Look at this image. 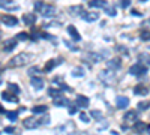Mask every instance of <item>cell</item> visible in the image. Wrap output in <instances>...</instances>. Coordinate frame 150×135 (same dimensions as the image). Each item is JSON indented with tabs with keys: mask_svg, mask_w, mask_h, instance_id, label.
Listing matches in <instances>:
<instances>
[{
	"mask_svg": "<svg viewBox=\"0 0 150 135\" xmlns=\"http://www.w3.org/2000/svg\"><path fill=\"white\" fill-rule=\"evenodd\" d=\"M123 120L126 122V123H135V122H138V113H137L135 110H131V111H128L123 116Z\"/></svg>",
	"mask_w": 150,
	"mask_h": 135,
	"instance_id": "cell-6",
	"label": "cell"
},
{
	"mask_svg": "<svg viewBox=\"0 0 150 135\" xmlns=\"http://www.w3.org/2000/svg\"><path fill=\"white\" fill-rule=\"evenodd\" d=\"M74 131H75L74 122H66V123H63L56 129V135H71Z\"/></svg>",
	"mask_w": 150,
	"mask_h": 135,
	"instance_id": "cell-2",
	"label": "cell"
},
{
	"mask_svg": "<svg viewBox=\"0 0 150 135\" xmlns=\"http://www.w3.org/2000/svg\"><path fill=\"white\" fill-rule=\"evenodd\" d=\"M54 105L56 107H66V105H69V101L66 99V98L59 96V98H56V99H54Z\"/></svg>",
	"mask_w": 150,
	"mask_h": 135,
	"instance_id": "cell-19",
	"label": "cell"
},
{
	"mask_svg": "<svg viewBox=\"0 0 150 135\" xmlns=\"http://www.w3.org/2000/svg\"><path fill=\"white\" fill-rule=\"evenodd\" d=\"M0 69H2V63H0Z\"/></svg>",
	"mask_w": 150,
	"mask_h": 135,
	"instance_id": "cell-42",
	"label": "cell"
},
{
	"mask_svg": "<svg viewBox=\"0 0 150 135\" xmlns=\"http://www.w3.org/2000/svg\"><path fill=\"white\" fill-rule=\"evenodd\" d=\"M57 63H59V62H56V60H50V62L45 65V71H47V72H48V71H51V69H53V68H54Z\"/></svg>",
	"mask_w": 150,
	"mask_h": 135,
	"instance_id": "cell-28",
	"label": "cell"
},
{
	"mask_svg": "<svg viewBox=\"0 0 150 135\" xmlns=\"http://www.w3.org/2000/svg\"><path fill=\"white\" fill-rule=\"evenodd\" d=\"M107 66H108V69H119L120 68V60L119 59H111L107 62Z\"/></svg>",
	"mask_w": 150,
	"mask_h": 135,
	"instance_id": "cell-18",
	"label": "cell"
},
{
	"mask_svg": "<svg viewBox=\"0 0 150 135\" xmlns=\"http://www.w3.org/2000/svg\"><path fill=\"white\" fill-rule=\"evenodd\" d=\"M14 131H15L14 126H8V128H5V132H6V134H12Z\"/></svg>",
	"mask_w": 150,
	"mask_h": 135,
	"instance_id": "cell-39",
	"label": "cell"
},
{
	"mask_svg": "<svg viewBox=\"0 0 150 135\" xmlns=\"http://www.w3.org/2000/svg\"><path fill=\"white\" fill-rule=\"evenodd\" d=\"M48 95L53 98V99H56V98H59V96H62L60 95V89L57 90V89H48Z\"/></svg>",
	"mask_w": 150,
	"mask_h": 135,
	"instance_id": "cell-22",
	"label": "cell"
},
{
	"mask_svg": "<svg viewBox=\"0 0 150 135\" xmlns=\"http://www.w3.org/2000/svg\"><path fill=\"white\" fill-rule=\"evenodd\" d=\"M42 6H44V3H42V2H36V3H35V9H36V11H41V9H42Z\"/></svg>",
	"mask_w": 150,
	"mask_h": 135,
	"instance_id": "cell-35",
	"label": "cell"
},
{
	"mask_svg": "<svg viewBox=\"0 0 150 135\" xmlns=\"http://www.w3.org/2000/svg\"><path fill=\"white\" fill-rule=\"evenodd\" d=\"M0 83H2V80H0Z\"/></svg>",
	"mask_w": 150,
	"mask_h": 135,
	"instance_id": "cell-43",
	"label": "cell"
},
{
	"mask_svg": "<svg viewBox=\"0 0 150 135\" xmlns=\"http://www.w3.org/2000/svg\"><path fill=\"white\" fill-rule=\"evenodd\" d=\"M75 104H77V107L86 108V107H89L90 101H89V98H86V96H78V98H77V101H75Z\"/></svg>",
	"mask_w": 150,
	"mask_h": 135,
	"instance_id": "cell-11",
	"label": "cell"
},
{
	"mask_svg": "<svg viewBox=\"0 0 150 135\" xmlns=\"http://www.w3.org/2000/svg\"><path fill=\"white\" fill-rule=\"evenodd\" d=\"M0 8H11V2L9 0H2L0 2Z\"/></svg>",
	"mask_w": 150,
	"mask_h": 135,
	"instance_id": "cell-32",
	"label": "cell"
},
{
	"mask_svg": "<svg viewBox=\"0 0 150 135\" xmlns=\"http://www.w3.org/2000/svg\"><path fill=\"white\" fill-rule=\"evenodd\" d=\"M129 74L131 75H135V77H141V75H144V74H147V66H144L141 63H135V65L131 66Z\"/></svg>",
	"mask_w": 150,
	"mask_h": 135,
	"instance_id": "cell-3",
	"label": "cell"
},
{
	"mask_svg": "<svg viewBox=\"0 0 150 135\" xmlns=\"http://www.w3.org/2000/svg\"><path fill=\"white\" fill-rule=\"evenodd\" d=\"M41 14L44 17H54L56 14V6L54 5H44L41 9Z\"/></svg>",
	"mask_w": 150,
	"mask_h": 135,
	"instance_id": "cell-7",
	"label": "cell"
},
{
	"mask_svg": "<svg viewBox=\"0 0 150 135\" xmlns=\"http://www.w3.org/2000/svg\"><path fill=\"white\" fill-rule=\"evenodd\" d=\"M90 114H92V117H95V119H98V120H101V119L104 117L102 113H99V111H92Z\"/></svg>",
	"mask_w": 150,
	"mask_h": 135,
	"instance_id": "cell-30",
	"label": "cell"
},
{
	"mask_svg": "<svg viewBox=\"0 0 150 135\" xmlns=\"http://www.w3.org/2000/svg\"><path fill=\"white\" fill-rule=\"evenodd\" d=\"M138 108H140V110H147V108H149V102H147V101H146V102H140V104H138Z\"/></svg>",
	"mask_w": 150,
	"mask_h": 135,
	"instance_id": "cell-33",
	"label": "cell"
},
{
	"mask_svg": "<svg viewBox=\"0 0 150 135\" xmlns=\"http://www.w3.org/2000/svg\"><path fill=\"white\" fill-rule=\"evenodd\" d=\"M23 125L26 129H35V128L39 126V122H38L36 117H27V119H24Z\"/></svg>",
	"mask_w": 150,
	"mask_h": 135,
	"instance_id": "cell-5",
	"label": "cell"
},
{
	"mask_svg": "<svg viewBox=\"0 0 150 135\" xmlns=\"http://www.w3.org/2000/svg\"><path fill=\"white\" fill-rule=\"evenodd\" d=\"M32 59H33V54H30V53H20V54L14 56V57L9 60V65H11L12 68L24 66L26 63H29Z\"/></svg>",
	"mask_w": 150,
	"mask_h": 135,
	"instance_id": "cell-1",
	"label": "cell"
},
{
	"mask_svg": "<svg viewBox=\"0 0 150 135\" xmlns=\"http://www.w3.org/2000/svg\"><path fill=\"white\" fill-rule=\"evenodd\" d=\"M71 116H74V114H77V107H69V111H68Z\"/></svg>",
	"mask_w": 150,
	"mask_h": 135,
	"instance_id": "cell-37",
	"label": "cell"
},
{
	"mask_svg": "<svg viewBox=\"0 0 150 135\" xmlns=\"http://www.w3.org/2000/svg\"><path fill=\"white\" fill-rule=\"evenodd\" d=\"M129 5H131L129 0H122V3H120V6H122V8H128Z\"/></svg>",
	"mask_w": 150,
	"mask_h": 135,
	"instance_id": "cell-36",
	"label": "cell"
},
{
	"mask_svg": "<svg viewBox=\"0 0 150 135\" xmlns=\"http://www.w3.org/2000/svg\"><path fill=\"white\" fill-rule=\"evenodd\" d=\"M89 6L90 8H104L105 6V2H104V0H90V2H89Z\"/></svg>",
	"mask_w": 150,
	"mask_h": 135,
	"instance_id": "cell-21",
	"label": "cell"
},
{
	"mask_svg": "<svg viewBox=\"0 0 150 135\" xmlns=\"http://www.w3.org/2000/svg\"><path fill=\"white\" fill-rule=\"evenodd\" d=\"M23 23L26 24V26H33L36 23V15L35 14H24L23 15Z\"/></svg>",
	"mask_w": 150,
	"mask_h": 135,
	"instance_id": "cell-10",
	"label": "cell"
},
{
	"mask_svg": "<svg viewBox=\"0 0 150 135\" xmlns=\"http://www.w3.org/2000/svg\"><path fill=\"white\" fill-rule=\"evenodd\" d=\"M68 33L72 36L74 41H80V39H81V35L77 32V29H75L74 26H69V27H68Z\"/></svg>",
	"mask_w": 150,
	"mask_h": 135,
	"instance_id": "cell-15",
	"label": "cell"
},
{
	"mask_svg": "<svg viewBox=\"0 0 150 135\" xmlns=\"http://www.w3.org/2000/svg\"><path fill=\"white\" fill-rule=\"evenodd\" d=\"M9 92H12V93H14V95L17 96V95L20 93V89H18V86H17V84H12V83H11V84H9Z\"/></svg>",
	"mask_w": 150,
	"mask_h": 135,
	"instance_id": "cell-26",
	"label": "cell"
},
{
	"mask_svg": "<svg viewBox=\"0 0 150 135\" xmlns=\"http://www.w3.org/2000/svg\"><path fill=\"white\" fill-rule=\"evenodd\" d=\"M0 113H3V107L2 105H0Z\"/></svg>",
	"mask_w": 150,
	"mask_h": 135,
	"instance_id": "cell-41",
	"label": "cell"
},
{
	"mask_svg": "<svg viewBox=\"0 0 150 135\" xmlns=\"http://www.w3.org/2000/svg\"><path fill=\"white\" fill-rule=\"evenodd\" d=\"M134 93L135 95H147L149 93V89L146 87L144 84H138V86H135V89H134Z\"/></svg>",
	"mask_w": 150,
	"mask_h": 135,
	"instance_id": "cell-14",
	"label": "cell"
},
{
	"mask_svg": "<svg viewBox=\"0 0 150 135\" xmlns=\"http://www.w3.org/2000/svg\"><path fill=\"white\" fill-rule=\"evenodd\" d=\"M0 20H2V23L5 24V26H8V27H15L18 24V20L14 15H3Z\"/></svg>",
	"mask_w": 150,
	"mask_h": 135,
	"instance_id": "cell-4",
	"label": "cell"
},
{
	"mask_svg": "<svg viewBox=\"0 0 150 135\" xmlns=\"http://www.w3.org/2000/svg\"><path fill=\"white\" fill-rule=\"evenodd\" d=\"M134 128L138 131V132H149V125H146L144 122H135L134 123Z\"/></svg>",
	"mask_w": 150,
	"mask_h": 135,
	"instance_id": "cell-16",
	"label": "cell"
},
{
	"mask_svg": "<svg viewBox=\"0 0 150 135\" xmlns=\"http://www.w3.org/2000/svg\"><path fill=\"white\" fill-rule=\"evenodd\" d=\"M2 98H3L5 101H8V102H14V104H17V102H18V98H17L15 95H12L11 92H8V90L2 93Z\"/></svg>",
	"mask_w": 150,
	"mask_h": 135,
	"instance_id": "cell-12",
	"label": "cell"
},
{
	"mask_svg": "<svg viewBox=\"0 0 150 135\" xmlns=\"http://www.w3.org/2000/svg\"><path fill=\"white\" fill-rule=\"evenodd\" d=\"M38 122H41L42 125H48V123H50V116H45L42 120H38Z\"/></svg>",
	"mask_w": 150,
	"mask_h": 135,
	"instance_id": "cell-34",
	"label": "cell"
},
{
	"mask_svg": "<svg viewBox=\"0 0 150 135\" xmlns=\"http://www.w3.org/2000/svg\"><path fill=\"white\" fill-rule=\"evenodd\" d=\"M39 72H41V69L38 68V66H32V68H29V71H27V74H29L32 78L36 75V74H39Z\"/></svg>",
	"mask_w": 150,
	"mask_h": 135,
	"instance_id": "cell-23",
	"label": "cell"
},
{
	"mask_svg": "<svg viewBox=\"0 0 150 135\" xmlns=\"http://www.w3.org/2000/svg\"><path fill=\"white\" fill-rule=\"evenodd\" d=\"M141 39H143V41H149V32H147V30L141 33Z\"/></svg>",
	"mask_w": 150,
	"mask_h": 135,
	"instance_id": "cell-38",
	"label": "cell"
},
{
	"mask_svg": "<svg viewBox=\"0 0 150 135\" xmlns=\"http://www.w3.org/2000/svg\"><path fill=\"white\" fill-rule=\"evenodd\" d=\"M80 119H81V120L84 122V123H89V122H90V119H89V116H87L86 113H81V114H80Z\"/></svg>",
	"mask_w": 150,
	"mask_h": 135,
	"instance_id": "cell-31",
	"label": "cell"
},
{
	"mask_svg": "<svg viewBox=\"0 0 150 135\" xmlns=\"http://www.w3.org/2000/svg\"><path fill=\"white\" fill-rule=\"evenodd\" d=\"M15 47H17V39H8V41H5L3 50L5 51H12Z\"/></svg>",
	"mask_w": 150,
	"mask_h": 135,
	"instance_id": "cell-13",
	"label": "cell"
},
{
	"mask_svg": "<svg viewBox=\"0 0 150 135\" xmlns=\"http://www.w3.org/2000/svg\"><path fill=\"white\" fill-rule=\"evenodd\" d=\"M104 8H105V11H107V14H108L110 17H114V15H116V8H114V6H110V5L107 6V5H105Z\"/></svg>",
	"mask_w": 150,
	"mask_h": 135,
	"instance_id": "cell-25",
	"label": "cell"
},
{
	"mask_svg": "<svg viewBox=\"0 0 150 135\" xmlns=\"http://www.w3.org/2000/svg\"><path fill=\"white\" fill-rule=\"evenodd\" d=\"M81 17H83V20H86V21H89V23H93V21H96V20H99V14L98 12H81Z\"/></svg>",
	"mask_w": 150,
	"mask_h": 135,
	"instance_id": "cell-8",
	"label": "cell"
},
{
	"mask_svg": "<svg viewBox=\"0 0 150 135\" xmlns=\"http://www.w3.org/2000/svg\"><path fill=\"white\" fill-rule=\"evenodd\" d=\"M72 75H75V77H83V75H84V69H83V68H74V69H72Z\"/></svg>",
	"mask_w": 150,
	"mask_h": 135,
	"instance_id": "cell-24",
	"label": "cell"
},
{
	"mask_svg": "<svg viewBox=\"0 0 150 135\" xmlns=\"http://www.w3.org/2000/svg\"><path fill=\"white\" fill-rule=\"evenodd\" d=\"M30 83H32V87H33L35 90H41V89H44V84H45L44 80H42L41 77H33Z\"/></svg>",
	"mask_w": 150,
	"mask_h": 135,
	"instance_id": "cell-9",
	"label": "cell"
},
{
	"mask_svg": "<svg viewBox=\"0 0 150 135\" xmlns=\"http://www.w3.org/2000/svg\"><path fill=\"white\" fill-rule=\"evenodd\" d=\"M71 12H81V6H72Z\"/></svg>",
	"mask_w": 150,
	"mask_h": 135,
	"instance_id": "cell-40",
	"label": "cell"
},
{
	"mask_svg": "<svg viewBox=\"0 0 150 135\" xmlns=\"http://www.w3.org/2000/svg\"><path fill=\"white\" fill-rule=\"evenodd\" d=\"M129 105V99L126 96H119L117 98V107L119 108H126Z\"/></svg>",
	"mask_w": 150,
	"mask_h": 135,
	"instance_id": "cell-17",
	"label": "cell"
},
{
	"mask_svg": "<svg viewBox=\"0 0 150 135\" xmlns=\"http://www.w3.org/2000/svg\"><path fill=\"white\" fill-rule=\"evenodd\" d=\"M27 38H29V35H27V33H24V32H21V33L17 35V39H18V41H26Z\"/></svg>",
	"mask_w": 150,
	"mask_h": 135,
	"instance_id": "cell-29",
	"label": "cell"
},
{
	"mask_svg": "<svg viewBox=\"0 0 150 135\" xmlns=\"http://www.w3.org/2000/svg\"><path fill=\"white\" fill-rule=\"evenodd\" d=\"M6 116H8V119H9L11 122H15L17 117H18V113H17V111H9V113H6Z\"/></svg>",
	"mask_w": 150,
	"mask_h": 135,
	"instance_id": "cell-27",
	"label": "cell"
},
{
	"mask_svg": "<svg viewBox=\"0 0 150 135\" xmlns=\"http://www.w3.org/2000/svg\"><path fill=\"white\" fill-rule=\"evenodd\" d=\"M48 110V107L47 105H35L33 108H32V111L35 113V114H42V113H45Z\"/></svg>",
	"mask_w": 150,
	"mask_h": 135,
	"instance_id": "cell-20",
	"label": "cell"
}]
</instances>
